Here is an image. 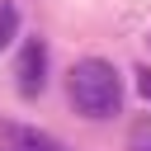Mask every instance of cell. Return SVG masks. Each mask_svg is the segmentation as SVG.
Segmentation results:
<instances>
[{
  "label": "cell",
  "mask_w": 151,
  "mask_h": 151,
  "mask_svg": "<svg viewBox=\"0 0 151 151\" xmlns=\"http://www.w3.org/2000/svg\"><path fill=\"white\" fill-rule=\"evenodd\" d=\"M66 99H71V109H76L80 118L104 123V118H113V113L123 109V76L113 71V61L85 57V61H76L71 76H66Z\"/></svg>",
  "instance_id": "6da1fadb"
},
{
  "label": "cell",
  "mask_w": 151,
  "mask_h": 151,
  "mask_svg": "<svg viewBox=\"0 0 151 151\" xmlns=\"http://www.w3.org/2000/svg\"><path fill=\"white\" fill-rule=\"evenodd\" d=\"M14 85L24 99H38L47 90V42L42 38H24V47L14 57Z\"/></svg>",
  "instance_id": "7a4b0ae2"
},
{
  "label": "cell",
  "mask_w": 151,
  "mask_h": 151,
  "mask_svg": "<svg viewBox=\"0 0 151 151\" xmlns=\"http://www.w3.org/2000/svg\"><path fill=\"white\" fill-rule=\"evenodd\" d=\"M0 151H66V146L52 132H42V127H28V123L5 118L0 123Z\"/></svg>",
  "instance_id": "3957f363"
},
{
  "label": "cell",
  "mask_w": 151,
  "mask_h": 151,
  "mask_svg": "<svg viewBox=\"0 0 151 151\" xmlns=\"http://www.w3.org/2000/svg\"><path fill=\"white\" fill-rule=\"evenodd\" d=\"M14 33H19V9L9 0H0V52L14 42Z\"/></svg>",
  "instance_id": "277c9868"
},
{
  "label": "cell",
  "mask_w": 151,
  "mask_h": 151,
  "mask_svg": "<svg viewBox=\"0 0 151 151\" xmlns=\"http://www.w3.org/2000/svg\"><path fill=\"white\" fill-rule=\"evenodd\" d=\"M127 151H151V118H137L127 127Z\"/></svg>",
  "instance_id": "5b68a950"
},
{
  "label": "cell",
  "mask_w": 151,
  "mask_h": 151,
  "mask_svg": "<svg viewBox=\"0 0 151 151\" xmlns=\"http://www.w3.org/2000/svg\"><path fill=\"white\" fill-rule=\"evenodd\" d=\"M137 90H142V99L151 104V66H142V71H137Z\"/></svg>",
  "instance_id": "8992f818"
},
{
  "label": "cell",
  "mask_w": 151,
  "mask_h": 151,
  "mask_svg": "<svg viewBox=\"0 0 151 151\" xmlns=\"http://www.w3.org/2000/svg\"><path fill=\"white\" fill-rule=\"evenodd\" d=\"M146 42H151V38H146Z\"/></svg>",
  "instance_id": "52a82bcc"
}]
</instances>
